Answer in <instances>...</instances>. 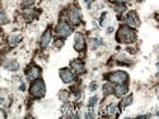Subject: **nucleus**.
I'll use <instances>...</instances> for the list:
<instances>
[{"instance_id": "nucleus-24", "label": "nucleus", "mask_w": 159, "mask_h": 119, "mask_svg": "<svg viewBox=\"0 0 159 119\" xmlns=\"http://www.w3.org/2000/svg\"><path fill=\"white\" fill-rule=\"evenodd\" d=\"M112 32H113V28H112V27H110V28L107 29V33H112Z\"/></svg>"}, {"instance_id": "nucleus-26", "label": "nucleus", "mask_w": 159, "mask_h": 119, "mask_svg": "<svg viewBox=\"0 0 159 119\" xmlns=\"http://www.w3.org/2000/svg\"><path fill=\"white\" fill-rule=\"evenodd\" d=\"M84 2H85V3H89V0H84Z\"/></svg>"}, {"instance_id": "nucleus-20", "label": "nucleus", "mask_w": 159, "mask_h": 119, "mask_svg": "<svg viewBox=\"0 0 159 119\" xmlns=\"http://www.w3.org/2000/svg\"><path fill=\"white\" fill-rule=\"evenodd\" d=\"M110 90H111V87H110V86H107V85H106V86H104V95L110 94V92H111Z\"/></svg>"}, {"instance_id": "nucleus-18", "label": "nucleus", "mask_w": 159, "mask_h": 119, "mask_svg": "<svg viewBox=\"0 0 159 119\" xmlns=\"http://www.w3.org/2000/svg\"><path fill=\"white\" fill-rule=\"evenodd\" d=\"M131 100H132V96H129L127 99H125L124 103H122V107H127L129 104H131Z\"/></svg>"}, {"instance_id": "nucleus-3", "label": "nucleus", "mask_w": 159, "mask_h": 119, "mask_svg": "<svg viewBox=\"0 0 159 119\" xmlns=\"http://www.w3.org/2000/svg\"><path fill=\"white\" fill-rule=\"evenodd\" d=\"M127 74L124 71H115L108 76V80L111 83H116V84H125L127 81Z\"/></svg>"}, {"instance_id": "nucleus-4", "label": "nucleus", "mask_w": 159, "mask_h": 119, "mask_svg": "<svg viewBox=\"0 0 159 119\" xmlns=\"http://www.w3.org/2000/svg\"><path fill=\"white\" fill-rule=\"evenodd\" d=\"M60 77L65 84H71L75 81V75L69 70V69H61L60 71Z\"/></svg>"}, {"instance_id": "nucleus-14", "label": "nucleus", "mask_w": 159, "mask_h": 119, "mask_svg": "<svg viewBox=\"0 0 159 119\" xmlns=\"http://www.w3.org/2000/svg\"><path fill=\"white\" fill-rule=\"evenodd\" d=\"M19 41H20V37L17 34H13L9 37V45L10 46H16L17 43H19Z\"/></svg>"}, {"instance_id": "nucleus-21", "label": "nucleus", "mask_w": 159, "mask_h": 119, "mask_svg": "<svg viewBox=\"0 0 159 119\" xmlns=\"http://www.w3.org/2000/svg\"><path fill=\"white\" fill-rule=\"evenodd\" d=\"M116 9H117V11H124V10H125V6L121 5V6H117Z\"/></svg>"}, {"instance_id": "nucleus-2", "label": "nucleus", "mask_w": 159, "mask_h": 119, "mask_svg": "<svg viewBox=\"0 0 159 119\" xmlns=\"http://www.w3.org/2000/svg\"><path fill=\"white\" fill-rule=\"evenodd\" d=\"M31 94L36 98H41L45 95V91H46V86H45V83L42 80H38L36 81L34 84H32L31 86Z\"/></svg>"}, {"instance_id": "nucleus-17", "label": "nucleus", "mask_w": 159, "mask_h": 119, "mask_svg": "<svg viewBox=\"0 0 159 119\" xmlns=\"http://www.w3.org/2000/svg\"><path fill=\"white\" fill-rule=\"evenodd\" d=\"M97 100H98V98H97V96L90 98V99H89V107H94L96 103H97Z\"/></svg>"}, {"instance_id": "nucleus-9", "label": "nucleus", "mask_w": 159, "mask_h": 119, "mask_svg": "<svg viewBox=\"0 0 159 119\" xmlns=\"http://www.w3.org/2000/svg\"><path fill=\"white\" fill-rule=\"evenodd\" d=\"M39 74H41L39 69L36 67V66H33V67H31L30 71H27V77L30 79V80H36V79L39 76Z\"/></svg>"}, {"instance_id": "nucleus-6", "label": "nucleus", "mask_w": 159, "mask_h": 119, "mask_svg": "<svg viewBox=\"0 0 159 119\" xmlns=\"http://www.w3.org/2000/svg\"><path fill=\"white\" fill-rule=\"evenodd\" d=\"M74 47L76 51H83L85 47V38L83 34L76 33L75 34V42H74Z\"/></svg>"}, {"instance_id": "nucleus-5", "label": "nucleus", "mask_w": 159, "mask_h": 119, "mask_svg": "<svg viewBox=\"0 0 159 119\" xmlns=\"http://www.w3.org/2000/svg\"><path fill=\"white\" fill-rule=\"evenodd\" d=\"M56 33L61 37H68L71 34V28L68 25V23H65V22H61L59 23V25L56 27Z\"/></svg>"}, {"instance_id": "nucleus-15", "label": "nucleus", "mask_w": 159, "mask_h": 119, "mask_svg": "<svg viewBox=\"0 0 159 119\" xmlns=\"http://www.w3.org/2000/svg\"><path fill=\"white\" fill-rule=\"evenodd\" d=\"M107 112L110 113V114H116L117 113V107H116V105H110V107L107 108Z\"/></svg>"}, {"instance_id": "nucleus-12", "label": "nucleus", "mask_w": 159, "mask_h": 119, "mask_svg": "<svg viewBox=\"0 0 159 119\" xmlns=\"http://www.w3.org/2000/svg\"><path fill=\"white\" fill-rule=\"evenodd\" d=\"M50 41H51V32L50 31H47L43 36H42V38H41V46L45 48V47H47L48 46V43H50Z\"/></svg>"}, {"instance_id": "nucleus-7", "label": "nucleus", "mask_w": 159, "mask_h": 119, "mask_svg": "<svg viewBox=\"0 0 159 119\" xmlns=\"http://www.w3.org/2000/svg\"><path fill=\"white\" fill-rule=\"evenodd\" d=\"M69 20L73 23V24H78L80 22V11L76 8H73L70 11H69Z\"/></svg>"}, {"instance_id": "nucleus-22", "label": "nucleus", "mask_w": 159, "mask_h": 119, "mask_svg": "<svg viewBox=\"0 0 159 119\" xmlns=\"http://www.w3.org/2000/svg\"><path fill=\"white\" fill-rule=\"evenodd\" d=\"M62 43H64L62 41H60V42H56V47H61V46H62Z\"/></svg>"}, {"instance_id": "nucleus-11", "label": "nucleus", "mask_w": 159, "mask_h": 119, "mask_svg": "<svg viewBox=\"0 0 159 119\" xmlns=\"http://www.w3.org/2000/svg\"><path fill=\"white\" fill-rule=\"evenodd\" d=\"M4 67H5L7 70H9V71H17L18 67H19V65H18L17 61H8V62L4 65Z\"/></svg>"}, {"instance_id": "nucleus-23", "label": "nucleus", "mask_w": 159, "mask_h": 119, "mask_svg": "<svg viewBox=\"0 0 159 119\" xmlns=\"http://www.w3.org/2000/svg\"><path fill=\"white\" fill-rule=\"evenodd\" d=\"M96 87H97V85H96V84H92V85H90V90H94Z\"/></svg>"}, {"instance_id": "nucleus-8", "label": "nucleus", "mask_w": 159, "mask_h": 119, "mask_svg": "<svg viewBox=\"0 0 159 119\" xmlns=\"http://www.w3.org/2000/svg\"><path fill=\"white\" fill-rule=\"evenodd\" d=\"M126 20H127V24L131 25V27H138V25H139V19H138V17H136V14L134 11L129 13Z\"/></svg>"}, {"instance_id": "nucleus-13", "label": "nucleus", "mask_w": 159, "mask_h": 119, "mask_svg": "<svg viewBox=\"0 0 159 119\" xmlns=\"http://www.w3.org/2000/svg\"><path fill=\"white\" fill-rule=\"evenodd\" d=\"M71 67L76 71V72H84V65L80 61H73L71 62Z\"/></svg>"}, {"instance_id": "nucleus-19", "label": "nucleus", "mask_w": 159, "mask_h": 119, "mask_svg": "<svg viewBox=\"0 0 159 119\" xmlns=\"http://www.w3.org/2000/svg\"><path fill=\"white\" fill-rule=\"evenodd\" d=\"M33 3V0H24V2H23V5L24 6H28V5H31Z\"/></svg>"}, {"instance_id": "nucleus-25", "label": "nucleus", "mask_w": 159, "mask_h": 119, "mask_svg": "<svg viewBox=\"0 0 159 119\" xmlns=\"http://www.w3.org/2000/svg\"><path fill=\"white\" fill-rule=\"evenodd\" d=\"M115 2H118V3H124V2H127V0H115Z\"/></svg>"}, {"instance_id": "nucleus-1", "label": "nucleus", "mask_w": 159, "mask_h": 119, "mask_svg": "<svg viewBox=\"0 0 159 119\" xmlns=\"http://www.w3.org/2000/svg\"><path fill=\"white\" fill-rule=\"evenodd\" d=\"M117 38L120 39L121 42H125V43H130L135 39V33L132 29H130L129 27L124 25V27L120 28V32H118V36Z\"/></svg>"}, {"instance_id": "nucleus-10", "label": "nucleus", "mask_w": 159, "mask_h": 119, "mask_svg": "<svg viewBox=\"0 0 159 119\" xmlns=\"http://www.w3.org/2000/svg\"><path fill=\"white\" fill-rule=\"evenodd\" d=\"M127 92V87L124 84H118V86L115 87V94L116 96H122Z\"/></svg>"}, {"instance_id": "nucleus-16", "label": "nucleus", "mask_w": 159, "mask_h": 119, "mask_svg": "<svg viewBox=\"0 0 159 119\" xmlns=\"http://www.w3.org/2000/svg\"><path fill=\"white\" fill-rule=\"evenodd\" d=\"M7 23V15L4 11H0V24H4Z\"/></svg>"}]
</instances>
